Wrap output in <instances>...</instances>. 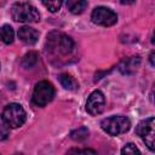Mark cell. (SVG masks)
<instances>
[{
  "label": "cell",
  "mask_w": 155,
  "mask_h": 155,
  "mask_svg": "<svg viewBox=\"0 0 155 155\" xmlns=\"http://www.w3.org/2000/svg\"><path fill=\"white\" fill-rule=\"evenodd\" d=\"M155 119L153 116L140 121L136 127V133L142 138L149 150L154 151V134H155Z\"/></svg>",
  "instance_id": "obj_6"
},
{
  "label": "cell",
  "mask_w": 155,
  "mask_h": 155,
  "mask_svg": "<svg viewBox=\"0 0 155 155\" xmlns=\"http://www.w3.org/2000/svg\"><path fill=\"white\" fill-rule=\"evenodd\" d=\"M68 10L74 13V15H80L85 11V8L87 7V1L85 0H68L65 2Z\"/></svg>",
  "instance_id": "obj_12"
},
{
  "label": "cell",
  "mask_w": 155,
  "mask_h": 155,
  "mask_svg": "<svg viewBox=\"0 0 155 155\" xmlns=\"http://www.w3.org/2000/svg\"><path fill=\"white\" fill-rule=\"evenodd\" d=\"M101 127L104 132L110 136H119L126 133L131 127V121L128 117L122 115H114L101 121Z\"/></svg>",
  "instance_id": "obj_4"
},
{
  "label": "cell",
  "mask_w": 155,
  "mask_h": 155,
  "mask_svg": "<svg viewBox=\"0 0 155 155\" xmlns=\"http://www.w3.org/2000/svg\"><path fill=\"white\" fill-rule=\"evenodd\" d=\"M38 59H39L38 53L34 52V51H29L28 53H25L23 56V58H22V65L24 68H31V67H34L36 64Z\"/></svg>",
  "instance_id": "obj_14"
},
{
  "label": "cell",
  "mask_w": 155,
  "mask_h": 155,
  "mask_svg": "<svg viewBox=\"0 0 155 155\" xmlns=\"http://www.w3.org/2000/svg\"><path fill=\"white\" fill-rule=\"evenodd\" d=\"M18 38L27 45H34L39 39V31L29 25H24L18 29Z\"/></svg>",
  "instance_id": "obj_9"
},
{
  "label": "cell",
  "mask_w": 155,
  "mask_h": 155,
  "mask_svg": "<svg viewBox=\"0 0 155 155\" xmlns=\"http://www.w3.org/2000/svg\"><path fill=\"white\" fill-rule=\"evenodd\" d=\"M0 39L2 42H5L6 45H10L13 42L15 39V31L12 29L11 25L8 24H4L2 27H0Z\"/></svg>",
  "instance_id": "obj_13"
},
{
  "label": "cell",
  "mask_w": 155,
  "mask_h": 155,
  "mask_svg": "<svg viewBox=\"0 0 155 155\" xmlns=\"http://www.w3.org/2000/svg\"><path fill=\"white\" fill-rule=\"evenodd\" d=\"M1 119L8 128H18L25 122L27 114L21 104L10 103L4 108L1 113Z\"/></svg>",
  "instance_id": "obj_3"
},
{
  "label": "cell",
  "mask_w": 155,
  "mask_h": 155,
  "mask_svg": "<svg viewBox=\"0 0 155 155\" xmlns=\"http://www.w3.org/2000/svg\"><path fill=\"white\" fill-rule=\"evenodd\" d=\"M91 19L97 25L111 27L117 22V16L113 10L105 6H97L91 13Z\"/></svg>",
  "instance_id": "obj_7"
},
{
  "label": "cell",
  "mask_w": 155,
  "mask_h": 155,
  "mask_svg": "<svg viewBox=\"0 0 155 155\" xmlns=\"http://www.w3.org/2000/svg\"><path fill=\"white\" fill-rule=\"evenodd\" d=\"M58 80L61 82V85L65 88V90H69V91H74L79 87V84L78 81L68 73H62L59 76H58Z\"/></svg>",
  "instance_id": "obj_11"
},
{
  "label": "cell",
  "mask_w": 155,
  "mask_h": 155,
  "mask_svg": "<svg viewBox=\"0 0 155 155\" xmlns=\"http://www.w3.org/2000/svg\"><path fill=\"white\" fill-rule=\"evenodd\" d=\"M54 97V87L48 81H39L33 91L31 102L36 107H45Z\"/></svg>",
  "instance_id": "obj_5"
},
{
  "label": "cell",
  "mask_w": 155,
  "mask_h": 155,
  "mask_svg": "<svg viewBox=\"0 0 155 155\" xmlns=\"http://www.w3.org/2000/svg\"><path fill=\"white\" fill-rule=\"evenodd\" d=\"M104 105H105L104 94L99 90H96L88 96V98L86 101V111L90 115L96 116L104 110Z\"/></svg>",
  "instance_id": "obj_8"
},
{
  "label": "cell",
  "mask_w": 155,
  "mask_h": 155,
  "mask_svg": "<svg viewBox=\"0 0 155 155\" xmlns=\"http://www.w3.org/2000/svg\"><path fill=\"white\" fill-rule=\"evenodd\" d=\"M121 155H140L139 149L136 147L133 143H127L122 149H121Z\"/></svg>",
  "instance_id": "obj_16"
},
{
  "label": "cell",
  "mask_w": 155,
  "mask_h": 155,
  "mask_svg": "<svg viewBox=\"0 0 155 155\" xmlns=\"http://www.w3.org/2000/svg\"><path fill=\"white\" fill-rule=\"evenodd\" d=\"M8 137V127L0 124V140H5Z\"/></svg>",
  "instance_id": "obj_19"
},
{
  "label": "cell",
  "mask_w": 155,
  "mask_h": 155,
  "mask_svg": "<svg viewBox=\"0 0 155 155\" xmlns=\"http://www.w3.org/2000/svg\"><path fill=\"white\" fill-rule=\"evenodd\" d=\"M13 155H23V154H21V153H16V154H13Z\"/></svg>",
  "instance_id": "obj_21"
},
{
  "label": "cell",
  "mask_w": 155,
  "mask_h": 155,
  "mask_svg": "<svg viewBox=\"0 0 155 155\" xmlns=\"http://www.w3.org/2000/svg\"><path fill=\"white\" fill-rule=\"evenodd\" d=\"M154 56H155V53H154V51L150 53V57H149V61H150V64H151V67H154L155 65V63H154Z\"/></svg>",
  "instance_id": "obj_20"
},
{
  "label": "cell",
  "mask_w": 155,
  "mask_h": 155,
  "mask_svg": "<svg viewBox=\"0 0 155 155\" xmlns=\"http://www.w3.org/2000/svg\"><path fill=\"white\" fill-rule=\"evenodd\" d=\"M65 155H97L93 149L85 148V149H70Z\"/></svg>",
  "instance_id": "obj_17"
},
{
  "label": "cell",
  "mask_w": 155,
  "mask_h": 155,
  "mask_svg": "<svg viewBox=\"0 0 155 155\" xmlns=\"http://www.w3.org/2000/svg\"><path fill=\"white\" fill-rule=\"evenodd\" d=\"M74 50V41L70 36L61 31H51L46 40L47 53L57 56H67Z\"/></svg>",
  "instance_id": "obj_1"
},
{
  "label": "cell",
  "mask_w": 155,
  "mask_h": 155,
  "mask_svg": "<svg viewBox=\"0 0 155 155\" xmlns=\"http://www.w3.org/2000/svg\"><path fill=\"white\" fill-rule=\"evenodd\" d=\"M70 137H71L74 140H78V142L84 140V139H86V138L88 137V130H87L86 127H84V126H82V127H79L78 130L71 131Z\"/></svg>",
  "instance_id": "obj_15"
},
{
  "label": "cell",
  "mask_w": 155,
  "mask_h": 155,
  "mask_svg": "<svg viewBox=\"0 0 155 155\" xmlns=\"http://www.w3.org/2000/svg\"><path fill=\"white\" fill-rule=\"evenodd\" d=\"M11 16L13 21L22 23H35L40 21V13L35 6L29 2H15L11 7Z\"/></svg>",
  "instance_id": "obj_2"
},
{
  "label": "cell",
  "mask_w": 155,
  "mask_h": 155,
  "mask_svg": "<svg viewBox=\"0 0 155 155\" xmlns=\"http://www.w3.org/2000/svg\"><path fill=\"white\" fill-rule=\"evenodd\" d=\"M139 64H140L139 56H132V57H128V58L124 59L119 64V69L122 74H132L138 69Z\"/></svg>",
  "instance_id": "obj_10"
},
{
  "label": "cell",
  "mask_w": 155,
  "mask_h": 155,
  "mask_svg": "<svg viewBox=\"0 0 155 155\" xmlns=\"http://www.w3.org/2000/svg\"><path fill=\"white\" fill-rule=\"evenodd\" d=\"M62 1L61 0H58V1H42V5L47 8V10H50L51 12H57L59 8H61V6H62Z\"/></svg>",
  "instance_id": "obj_18"
}]
</instances>
